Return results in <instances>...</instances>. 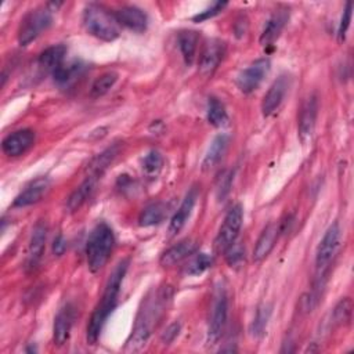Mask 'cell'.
<instances>
[{"label":"cell","instance_id":"obj_5","mask_svg":"<svg viewBox=\"0 0 354 354\" xmlns=\"http://www.w3.org/2000/svg\"><path fill=\"white\" fill-rule=\"evenodd\" d=\"M51 11L48 6H43L30 10L22 18L18 28V43L21 46H28L50 28L53 22Z\"/></svg>","mask_w":354,"mask_h":354},{"label":"cell","instance_id":"obj_2","mask_svg":"<svg viewBox=\"0 0 354 354\" xmlns=\"http://www.w3.org/2000/svg\"><path fill=\"white\" fill-rule=\"evenodd\" d=\"M167 292H169V289L159 290L158 293L153 295V297H151L145 301L144 308L140 311V315L137 318L134 330L126 343V350L137 351L145 346V342L148 340L153 325L160 318L163 308L166 306V301L170 297V293H167Z\"/></svg>","mask_w":354,"mask_h":354},{"label":"cell","instance_id":"obj_10","mask_svg":"<svg viewBox=\"0 0 354 354\" xmlns=\"http://www.w3.org/2000/svg\"><path fill=\"white\" fill-rule=\"evenodd\" d=\"M35 131L30 129H21L8 134L3 142L1 149L7 156L15 158L24 155L35 144Z\"/></svg>","mask_w":354,"mask_h":354},{"label":"cell","instance_id":"obj_30","mask_svg":"<svg viewBox=\"0 0 354 354\" xmlns=\"http://www.w3.org/2000/svg\"><path fill=\"white\" fill-rule=\"evenodd\" d=\"M351 311H353V303L350 297H343L337 301L332 311V324L335 326H340L347 324L351 319Z\"/></svg>","mask_w":354,"mask_h":354},{"label":"cell","instance_id":"obj_27","mask_svg":"<svg viewBox=\"0 0 354 354\" xmlns=\"http://www.w3.org/2000/svg\"><path fill=\"white\" fill-rule=\"evenodd\" d=\"M83 65L80 62H71V64H62L58 69L53 72L54 82L59 86H69L82 75Z\"/></svg>","mask_w":354,"mask_h":354},{"label":"cell","instance_id":"obj_1","mask_svg":"<svg viewBox=\"0 0 354 354\" xmlns=\"http://www.w3.org/2000/svg\"><path fill=\"white\" fill-rule=\"evenodd\" d=\"M127 267H129V259L119 261L106 281L102 297H101L100 303L97 304V307L94 308L91 318L87 324V342L90 344H94L98 340L101 330L104 328V324L106 322L109 314L116 307L118 296H119L120 286H122L123 278L126 275Z\"/></svg>","mask_w":354,"mask_h":354},{"label":"cell","instance_id":"obj_18","mask_svg":"<svg viewBox=\"0 0 354 354\" xmlns=\"http://www.w3.org/2000/svg\"><path fill=\"white\" fill-rule=\"evenodd\" d=\"M73 319H75V310L71 304H66L64 308L58 311L54 319V326H53V340L55 346H64L68 342L71 336Z\"/></svg>","mask_w":354,"mask_h":354},{"label":"cell","instance_id":"obj_34","mask_svg":"<svg viewBox=\"0 0 354 354\" xmlns=\"http://www.w3.org/2000/svg\"><path fill=\"white\" fill-rule=\"evenodd\" d=\"M163 166V156L159 151H149L142 159V169L147 174H156Z\"/></svg>","mask_w":354,"mask_h":354},{"label":"cell","instance_id":"obj_12","mask_svg":"<svg viewBox=\"0 0 354 354\" xmlns=\"http://www.w3.org/2000/svg\"><path fill=\"white\" fill-rule=\"evenodd\" d=\"M281 234H282V231H281L279 221H272L266 225V228L261 231V234L254 245V249H253V260L256 263L263 261L271 253V250L274 249V246L278 241V236Z\"/></svg>","mask_w":354,"mask_h":354},{"label":"cell","instance_id":"obj_3","mask_svg":"<svg viewBox=\"0 0 354 354\" xmlns=\"http://www.w3.org/2000/svg\"><path fill=\"white\" fill-rule=\"evenodd\" d=\"M115 245V235L106 223H98L90 232L86 245L87 266L91 272L100 271L108 261Z\"/></svg>","mask_w":354,"mask_h":354},{"label":"cell","instance_id":"obj_29","mask_svg":"<svg viewBox=\"0 0 354 354\" xmlns=\"http://www.w3.org/2000/svg\"><path fill=\"white\" fill-rule=\"evenodd\" d=\"M116 80H118V73L113 72V71H109V72H105V73L100 75L91 84L90 95L93 98H100V97L105 95L113 87Z\"/></svg>","mask_w":354,"mask_h":354},{"label":"cell","instance_id":"obj_37","mask_svg":"<svg viewBox=\"0 0 354 354\" xmlns=\"http://www.w3.org/2000/svg\"><path fill=\"white\" fill-rule=\"evenodd\" d=\"M225 7H227V3H225V1H216V3H213L210 7H207L206 10L201 11L199 14H196L192 19H194L195 22L206 21V19L213 18V17H216L217 14H220Z\"/></svg>","mask_w":354,"mask_h":354},{"label":"cell","instance_id":"obj_32","mask_svg":"<svg viewBox=\"0 0 354 354\" xmlns=\"http://www.w3.org/2000/svg\"><path fill=\"white\" fill-rule=\"evenodd\" d=\"M270 315H271V306H268V304L259 306L256 317H254V319H253V322L250 325V333L254 337H260V336L264 335V330L267 328Z\"/></svg>","mask_w":354,"mask_h":354},{"label":"cell","instance_id":"obj_22","mask_svg":"<svg viewBox=\"0 0 354 354\" xmlns=\"http://www.w3.org/2000/svg\"><path fill=\"white\" fill-rule=\"evenodd\" d=\"M65 54H66V47L64 44L50 46L40 53L37 58V65L43 71L53 73L55 69H58L64 64Z\"/></svg>","mask_w":354,"mask_h":354},{"label":"cell","instance_id":"obj_40","mask_svg":"<svg viewBox=\"0 0 354 354\" xmlns=\"http://www.w3.org/2000/svg\"><path fill=\"white\" fill-rule=\"evenodd\" d=\"M65 249H66V242H65V239H64L62 235H58V236L55 238V241H54L53 252H54V254L61 256V254L65 252Z\"/></svg>","mask_w":354,"mask_h":354},{"label":"cell","instance_id":"obj_13","mask_svg":"<svg viewBox=\"0 0 354 354\" xmlns=\"http://www.w3.org/2000/svg\"><path fill=\"white\" fill-rule=\"evenodd\" d=\"M288 87H289V79H288V76H283V75L279 76L270 86V88L267 90V93L264 94L263 101H261V112L264 116L272 115L279 108V105L282 104V101L286 95Z\"/></svg>","mask_w":354,"mask_h":354},{"label":"cell","instance_id":"obj_39","mask_svg":"<svg viewBox=\"0 0 354 354\" xmlns=\"http://www.w3.org/2000/svg\"><path fill=\"white\" fill-rule=\"evenodd\" d=\"M178 333H180V324L178 322H173L160 335V342L163 344H170L178 336Z\"/></svg>","mask_w":354,"mask_h":354},{"label":"cell","instance_id":"obj_21","mask_svg":"<svg viewBox=\"0 0 354 354\" xmlns=\"http://www.w3.org/2000/svg\"><path fill=\"white\" fill-rule=\"evenodd\" d=\"M289 19V10L281 8L277 12L272 14V17L267 21L261 36H260V44L261 46H270L281 35L282 29L285 28L286 22Z\"/></svg>","mask_w":354,"mask_h":354},{"label":"cell","instance_id":"obj_36","mask_svg":"<svg viewBox=\"0 0 354 354\" xmlns=\"http://www.w3.org/2000/svg\"><path fill=\"white\" fill-rule=\"evenodd\" d=\"M224 254H225V260H227L228 266L236 267V266H239V264L243 261V259H245V249H243V246H242L239 242L235 241V242L224 252Z\"/></svg>","mask_w":354,"mask_h":354},{"label":"cell","instance_id":"obj_14","mask_svg":"<svg viewBox=\"0 0 354 354\" xmlns=\"http://www.w3.org/2000/svg\"><path fill=\"white\" fill-rule=\"evenodd\" d=\"M317 113H318V98L315 94H311L303 102L300 113H299V120H297L299 136L303 141H306L307 138L311 137L314 127H315Z\"/></svg>","mask_w":354,"mask_h":354},{"label":"cell","instance_id":"obj_31","mask_svg":"<svg viewBox=\"0 0 354 354\" xmlns=\"http://www.w3.org/2000/svg\"><path fill=\"white\" fill-rule=\"evenodd\" d=\"M116 153H118L116 147L108 148V149H105L104 152L98 153V155L93 159V162L90 163V166H88V174H93V176L100 177L101 173H102V171L108 167V165L113 160V158L116 156Z\"/></svg>","mask_w":354,"mask_h":354},{"label":"cell","instance_id":"obj_15","mask_svg":"<svg viewBox=\"0 0 354 354\" xmlns=\"http://www.w3.org/2000/svg\"><path fill=\"white\" fill-rule=\"evenodd\" d=\"M50 189V180L47 177H39L30 181L24 191H21L12 202L14 207H25L39 202Z\"/></svg>","mask_w":354,"mask_h":354},{"label":"cell","instance_id":"obj_33","mask_svg":"<svg viewBox=\"0 0 354 354\" xmlns=\"http://www.w3.org/2000/svg\"><path fill=\"white\" fill-rule=\"evenodd\" d=\"M212 267V257L207 253H198L187 266L185 272L188 275H201L203 274L207 268Z\"/></svg>","mask_w":354,"mask_h":354},{"label":"cell","instance_id":"obj_26","mask_svg":"<svg viewBox=\"0 0 354 354\" xmlns=\"http://www.w3.org/2000/svg\"><path fill=\"white\" fill-rule=\"evenodd\" d=\"M167 206L163 202H153L142 209L138 216V224L141 227H151L162 223L166 217Z\"/></svg>","mask_w":354,"mask_h":354},{"label":"cell","instance_id":"obj_23","mask_svg":"<svg viewBox=\"0 0 354 354\" xmlns=\"http://www.w3.org/2000/svg\"><path fill=\"white\" fill-rule=\"evenodd\" d=\"M97 180H98L97 176L88 174L84 178V181L71 194V196L68 198V202H66V207L69 212H76L86 203V201L90 198V195L93 194V191L95 188Z\"/></svg>","mask_w":354,"mask_h":354},{"label":"cell","instance_id":"obj_7","mask_svg":"<svg viewBox=\"0 0 354 354\" xmlns=\"http://www.w3.org/2000/svg\"><path fill=\"white\" fill-rule=\"evenodd\" d=\"M243 221V210L241 205L232 206L224 217V221L214 239V250L224 253L235 241Z\"/></svg>","mask_w":354,"mask_h":354},{"label":"cell","instance_id":"obj_20","mask_svg":"<svg viewBox=\"0 0 354 354\" xmlns=\"http://www.w3.org/2000/svg\"><path fill=\"white\" fill-rule=\"evenodd\" d=\"M196 250V242L194 239H183L180 242H177L176 245L170 246L169 249H166L160 259L159 263L163 267H171L180 261H183L184 259L189 257L191 254H194Z\"/></svg>","mask_w":354,"mask_h":354},{"label":"cell","instance_id":"obj_24","mask_svg":"<svg viewBox=\"0 0 354 354\" xmlns=\"http://www.w3.org/2000/svg\"><path fill=\"white\" fill-rule=\"evenodd\" d=\"M178 48L187 65H191L195 59L198 43H199V33L196 30H181L177 36Z\"/></svg>","mask_w":354,"mask_h":354},{"label":"cell","instance_id":"obj_38","mask_svg":"<svg viewBox=\"0 0 354 354\" xmlns=\"http://www.w3.org/2000/svg\"><path fill=\"white\" fill-rule=\"evenodd\" d=\"M351 11H353V4L347 3L346 8L343 10V15H342V19H340V24H339V29H337L339 40H344V37H346V32H347V29L350 26V21H351Z\"/></svg>","mask_w":354,"mask_h":354},{"label":"cell","instance_id":"obj_9","mask_svg":"<svg viewBox=\"0 0 354 354\" xmlns=\"http://www.w3.org/2000/svg\"><path fill=\"white\" fill-rule=\"evenodd\" d=\"M268 72H270V59L267 58L256 59L253 64H250L248 68H245L239 73L236 79V86L242 93L249 94L260 86V83L264 80Z\"/></svg>","mask_w":354,"mask_h":354},{"label":"cell","instance_id":"obj_11","mask_svg":"<svg viewBox=\"0 0 354 354\" xmlns=\"http://www.w3.org/2000/svg\"><path fill=\"white\" fill-rule=\"evenodd\" d=\"M225 54V44L224 41L218 40V39H210L201 54L199 58V71L202 75L209 76L212 75L217 66L220 65V62L223 61Z\"/></svg>","mask_w":354,"mask_h":354},{"label":"cell","instance_id":"obj_25","mask_svg":"<svg viewBox=\"0 0 354 354\" xmlns=\"http://www.w3.org/2000/svg\"><path fill=\"white\" fill-rule=\"evenodd\" d=\"M228 136L227 134H218L213 138L203 160H202V169L203 170H207V169H212L214 167L220 160L221 158L224 156L225 153V149L228 147Z\"/></svg>","mask_w":354,"mask_h":354},{"label":"cell","instance_id":"obj_8","mask_svg":"<svg viewBox=\"0 0 354 354\" xmlns=\"http://www.w3.org/2000/svg\"><path fill=\"white\" fill-rule=\"evenodd\" d=\"M227 315H228V299H227L225 290L220 289L214 297V303L212 308V317L207 328V344L213 346L218 342L225 328Z\"/></svg>","mask_w":354,"mask_h":354},{"label":"cell","instance_id":"obj_16","mask_svg":"<svg viewBox=\"0 0 354 354\" xmlns=\"http://www.w3.org/2000/svg\"><path fill=\"white\" fill-rule=\"evenodd\" d=\"M115 18L119 25L134 30V32H144L147 29L148 18L147 14L136 7V6H124L115 11Z\"/></svg>","mask_w":354,"mask_h":354},{"label":"cell","instance_id":"obj_28","mask_svg":"<svg viewBox=\"0 0 354 354\" xmlns=\"http://www.w3.org/2000/svg\"><path fill=\"white\" fill-rule=\"evenodd\" d=\"M206 118H207V122L214 127H220L225 124V122L228 120L225 106L218 98L216 97L209 98L207 108H206Z\"/></svg>","mask_w":354,"mask_h":354},{"label":"cell","instance_id":"obj_6","mask_svg":"<svg viewBox=\"0 0 354 354\" xmlns=\"http://www.w3.org/2000/svg\"><path fill=\"white\" fill-rule=\"evenodd\" d=\"M339 243H340V227L337 223H333L325 231L315 252V270H317L318 281L325 275L335 253L337 252Z\"/></svg>","mask_w":354,"mask_h":354},{"label":"cell","instance_id":"obj_35","mask_svg":"<svg viewBox=\"0 0 354 354\" xmlns=\"http://www.w3.org/2000/svg\"><path fill=\"white\" fill-rule=\"evenodd\" d=\"M232 180H234V173L231 170H224L220 174V177L217 180V188H216L218 201H223L228 195L231 185H232Z\"/></svg>","mask_w":354,"mask_h":354},{"label":"cell","instance_id":"obj_17","mask_svg":"<svg viewBox=\"0 0 354 354\" xmlns=\"http://www.w3.org/2000/svg\"><path fill=\"white\" fill-rule=\"evenodd\" d=\"M198 199V188L192 187L184 196L183 202L180 203L178 209L176 210V213L173 214L170 224H169V235L173 236L176 234H178L181 231V228L185 225V223L188 221L192 209L195 206V202Z\"/></svg>","mask_w":354,"mask_h":354},{"label":"cell","instance_id":"obj_4","mask_svg":"<svg viewBox=\"0 0 354 354\" xmlns=\"http://www.w3.org/2000/svg\"><path fill=\"white\" fill-rule=\"evenodd\" d=\"M83 24L94 37L112 41L119 37V24L113 14L100 4H88L83 11Z\"/></svg>","mask_w":354,"mask_h":354},{"label":"cell","instance_id":"obj_19","mask_svg":"<svg viewBox=\"0 0 354 354\" xmlns=\"http://www.w3.org/2000/svg\"><path fill=\"white\" fill-rule=\"evenodd\" d=\"M46 239H47V225L44 223H37L36 227L33 228V234L29 242V249H28L26 267L29 270L36 268V266L41 260L44 246H46Z\"/></svg>","mask_w":354,"mask_h":354}]
</instances>
